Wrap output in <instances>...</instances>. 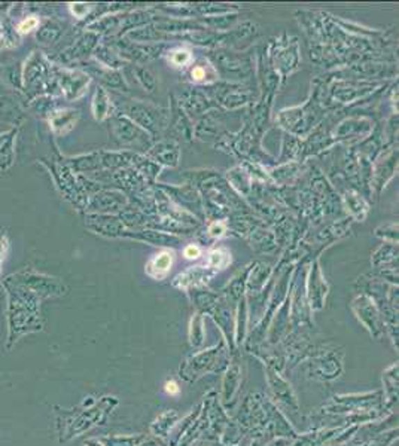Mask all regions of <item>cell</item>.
Returning a JSON list of instances; mask_svg holds the SVG:
<instances>
[{
	"label": "cell",
	"mask_w": 399,
	"mask_h": 446,
	"mask_svg": "<svg viewBox=\"0 0 399 446\" xmlns=\"http://www.w3.org/2000/svg\"><path fill=\"white\" fill-rule=\"evenodd\" d=\"M8 290V342L6 348L30 332L42 329L39 302L40 297L18 283L13 275L5 280Z\"/></svg>",
	"instance_id": "1"
},
{
	"label": "cell",
	"mask_w": 399,
	"mask_h": 446,
	"mask_svg": "<svg viewBox=\"0 0 399 446\" xmlns=\"http://www.w3.org/2000/svg\"><path fill=\"white\" fill-rule=\"evenodd\" d=\"M13 277L21 283L28 290L33 292L35 295H38L40 299L42 297H47V296H52V295H61L65 293L63 292V286L57 279H51L47 277V275H42V274H36V272H27L23 271L19 274H14Z\"/></svg>",
	"instance_id": "2"
},
{
	"label": "cell",
	"mask_w": 399,
	"mask_h": 446,
	"mask_svg": "<svg viewBox=\"0 0 399 446\" xmlns=\"http://www.w3.org/2000/svg\"><path fill=\"white\" fill-rule=\"evenodd\" d=\"M17 130L0 134V172H8L15 161Z\"/></svg>",
	"instance_id": "3"
},
{
	"label": "cell",
	"mask_w": 399,
	"mask_h": 446,
	"mask_svg": "<svg viewBox=\"0 0 399 446\" xmlns=\"http://www.w3.org/2000/svg\"><path fill=\"white\" fill-rule=\"evenodd\" d=\"M173 262V253L163 251L160 254H155V258L151 259L148 265V272L154 279H163L164 275L170 271Z\"/></svg>",
	"instance_id": "4"
},
{
	"label": "cell",
	"mask_w": 399,
	"mask_h": 446,
	"mask_svg": "<svg viewBox=\"0 0 399 446\" xmlns=\"http://www.w3.org/2000/svg\"><path fill=\"white\" fill-rule=\"evenodd\" d=\"M108 106H109L108 95L104 94L103 90H97L96 97H94V103H92L94 116H96L97 121H103L104 118H106V115H108Z\"/></svg>",
	"instance_id": "5"
},
{
	"label": "cell",
	"mask_w": 399,
	"mask_h": 446,
	"mask_svg": "<svg viewBox=\"0 0 399 446\" xmlns=\"http://www.w3.org/2000/svg\"><path fill=\"white\" fill-rule=\"evenodd\" d=\"M58 35L60 27L56 23H52V21H48L47 24H44L38 30V40H40L42 44H49V42L56 40Z\"/></svg>",
	"instance_id": "6"
},
{
	"label": "cell",
	"mask_w": 399,
	"mask_h": 446,
	"mask_svg": "<svg viewBox=\"0 0 399 446\" xmlns=\"http://www.w3.org/2000/svg\"><path fill=\"white\" fill-rule=\"evenodd\" d=\"M73 113H76V112L67 110V112H61V113L60 112L54 113V116L51 118V126L56 131L58 129H65L66 124H69V126H73Z\"/></svg>",
	"instance_id": "7"
},
{
	"label": "cell",
	"mask_w": 399,
	"mask_h": 446,
	"mask_svg": "<svg viewBox=\"0 0 399 446\" xmlns=\"http://www.w3.org/2000/svg\"><path fill=\"white\" fill-rule=\"evenodd\" d=\"M228 262H229L228 251H225L222 249L215 250V251H212V254H210V265H212V267H215V268H224V267H227Z\"/></svg>",
	"instance_id": "8"
},
{
	"label": "cell",
	"mask_w": 399,
	"mask_h": 446,
	"mask_svg": "<svg viewBox=\"0 0 399 446\" xmlns=\"http://www.w3.org/2000/svg\"><path fill=\"white\" fill-rule=\"evenodd\" d=\"M39 26V21L35 19V18H27L26 21H23V23L19 24V31H23V33H26V31H31V30H35L36 27Z\"/></svg>",
	"instance_id": "9"
},
{
	"label": "cell",
	"mask_w": 399,
	"mask_h": 446,
	"mask_svg": "<svg viewBox=\"0 0 399 446\" xmlns=\"http://www.w3.org/2000/svg\"><path fill=\"white\" fill-rule=\"evenodd\" d=\"M190 58H191V56H190V52H188V51H177L174 54V57H173V61L176 63L177 66H181V65H185V63Z\"/></svg>",
	"instance_id": "10"
},
{
	"label": "cell",
	"mask_w": 399,
	"mask_h": 446,
	"mask_svg": "<svg viewBox=\"0 0 399 446\" xmlns=\"http://www.w3.org/2000/svg\"><path fill=\"white\" fill-rule=\"evenodd\" d=\"M184 254H185L186 259H197V258H200V254H202V250H200V247L194 246V244H191V246H188L185 249Z\"/></svg>",
	"instance_id": "11"
},
{
	"label": "cell",
	"mask_w": 399,
	"mask_h": 446,
	"mask_svg": "<svg viewBox=\"0 0 399 446\" xmlns=\"http://www.w3.org/2000/svg\"><path fill=\"white\" fill-rule=\"evenodd\" d=\"M164 388H165L167 395H170V396H177V395H179V391H181L174 381H167Z\"/></svg>",
	"instance_id": "12"
},
{
	"label": "cell",
	"mask_w": 399,
	"mask_h": 446,
	"mask_svg": "<svg viewBox=\"0 0 399 446\" xmlns=\"http://www.w3.org/2000/svg\"><path fill=\"white\" fill-rule=\"evenodd\" d=\"M6 247H8V242L5 240V236H3V233H0V265H2V262L5 259Z\"/></svg>",
	"instance_id": "13"
},
{
	"label": "cell",
	"mask_w": 399,
	"mask_h": 446,
	"mask_svg": "<svg viewBox=\"0 0 399 446\" xmlns=\"http://www.w3.org/2000/svg\"><path fill=\"white\" fill-rule=\"evenodd\" d=\"M193 78H195L197 81H200V79H203V78H206V73H204V69H202V67H195V69L193 70Z\"/></svg>",
	"instance_id": "14"
}]
</instances>
